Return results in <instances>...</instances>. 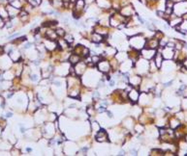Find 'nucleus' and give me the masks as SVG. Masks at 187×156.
I'll return each mask as SVG.
<instances>
[{
    "instance_id": "obj_1",
    "label": "nucleus",
    "mask_w": 187,
    "mask_h": 156,
    "mask_svg": "<svg viewBox=\"0 0 187 156\" xmlns=\"http://www.w3.org/2000/svg\"><path fill=\"white\" fill-rule=\"evenodd\" d=\"M134 9L132 6H125L122 8V10H121V15H124L125 17H132V15L134 14Z\"/></svg>"
},
{
    "instance_id": "obj_2",
    "label": "nucleus",
    "mask_w": 187,
    "mask_h": 156,
    "mask_svg": "<svg viewBox=\"0 0 187 156\" xmlns=\"http://www.w3.org/2000/svg\"><path fill=\"white\" fill-rule=\"evenodd\" d=\"M7 11H8V14L11 17H16V15L19 14V9H17V8H15L14 6H12V5H10V6L7 7Z\"/></svg>"
},
{
    "instance_id": "obj_3",
    "label": "nucleus",
    "mask_w": 187,
    "mask_h": 156,
    "mask_svg": "<svg viewBox=\"0 0 187 156\" xmlns=\"http://www.w3.org/2000/svg\"><path fill=\"white\" fill-rule=\"evenodd\" d=\"M92 41H95V43H100V41H103V37L101 35H99V34H93Z\"/></svg>"
},
{
    "instance_id": "obj_4",
    "label": "nucleus",
    "mask_w": 187,
    "mask_h": 156,
    "mask_svg": "<svg viewBox=\"0 0 187 156\" xmlns=\"http://www.w3.org/2000/svg\"><path fill=\"white\" fill-rule=\"evenodd\" d=\"M27 1L29 2V4L32 7H37V6H39V5L41 4L42 0H27Z\"/></svg>"
},
{
    "instance_id": "obj_5",
    "label": "nucleus",
    "mask_w": 187,
    "mask_h": 156,
    "mask_svg": "<svg viewBox=\"0 0 187 156\" xmlns=\"http://www.w3.org/2000/svg\"><path fill=\"white\" fill-rule=\"evenodd\" d=\"M79 61H80V57L78 56V54L77 55H72L71 58H70V62H72L73 64H77Z\"/></svg>"
},
{
    "instance_id": "obj_6",
    "label": "nucleus",
    "mask_w": 187,
    "mask_h": 156,
    "mask_svg": "<svg viewBox=\"0 0 187 156\" xmlns=\"http://www.w3.org/2000/svg\"><path fill=\"white\" fill-rule=\"evenodd\" d=\"M55 32H56V34H57V36H60V37H64V36L66 35V32H65L62 28H58Z\"/></svg>"
},
{
    "instance_id": "obj_7",
    "label": "nucleus",
    "mask_w": 187,
    "mask_h": 156,
    "mask_svg": "<svg viewBox=\"0 0 187 156\" xmlns=\"http://www.w3.org/2000/svg\"><path fill=\"white\" fill-rule=\"evenodd\" d=\"M65 41H66L67 43H72L74 40H73V37L71 35H66V39H65Z\"/></svg>"
},
{
    "instance_id": "obj_8",
    "label": "nucleus",
    "mask_w": 187,
    "mask_h": 156,
    "mask_svg": "<svg viewBox=\"0 0 187 156\" xmlns=\"http://www.w3.org/2000/svg\"><path fill=\"white\" fill-rule=\"evenodd\" d=\"M157 60H156V65H157V67H160V65H161V63H160V61H161V56L160 55H157Z\"/></svg>"
},
{
    "instance_id": "obj_9",
    "label": "nucleus",
    "mask_w": 187,
    "mask_h": 156,
    "mask_svg": "<svg viewBox=\"0 0 187 156\" xmlns=\"http://www.w3.org/2000/svg\"><path fill=\"white\" fill-rule=\"evenodd\" d=\"M173 1H176V0H173Z\"/></svg>"
}]
</instances>
